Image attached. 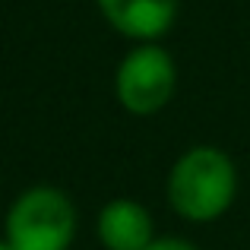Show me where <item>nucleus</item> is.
Segmentation results:
<instances>
[{
    "instance_id": "obj_1",
    "label": "nucleus",
    "mask_w": 250,
    "mask_h": 250,
    "mask_svg": "<svg viewBox=\"0 0 250 250\" xmlns=\"http://www.w3.org/2000/svg\"><path fill=\"white\" fill-rule=\"evenodd\" d=\"M241 174L222 146L196 143L184 149L168 168L165 200L177 219L190 225H212L238 200Z\"/></svg>"
},
{
    "instance_id": "obj_2",
    "label": "nucleus",
    "mask_w": 250,
    "mask_h": 250,
    "mask_svg": "<svg viewBox=\"0 0 250 250\" xmlns=\"http://www.w3.org/2000/svg\"><path fill=\"white\" fill-rule=\"evenodd\" d=\"M80 231V212L67 190L54 184L25 187L10 203L3 238L13 250H70Z\"/></svg>"
},
{
    "instance_id": "obj_5",
    "label": "nucleus",
    "mask_w": 250,
    "mask_h": 250,
    "mask_svg": "<svg viewBox=\"0 0 250 250\" xmlns=\"http://www.w3.org/2000/svg\"><path fill=\"white\" fill-rule=\"evenodd\" d=\"M95 238L104 250H146L159 234L146 203L133 196H114L95 215Z\"/></svg>"
},
{
    "instance_id": "obj_7",
    "label": "nucleus",
    "mask_w": 250,
    "mask_h": 250,
    "mask_svg": "<svg viewBox=\"0 0 250 250\" xmlns=\"http://www.w3.org/2000/svg\"><path fill=\"white\" fill-rule=\"evenodd\" d=\"M0 250H13L10 244H6V238H0Z\"/></svg>"
},
{
    "instance_id": "obj_6",
    "label": "nucleus",
    "mask_w": 250,
    "mask_h": 250,
    "mask_svg": "<svg viewBox=\"0 0 250 250\" xmlns=\"http://www.w3.org/2000/svg\"><path fill=\"white\" fill-rule=\"evenodd\" d=\"M146 250H200V247H196L193 241H187V238H171V234H162V238H155Z\"/></svg>"
},
{
    "instance_id": "obj_3",
    "label": "nucleus",
    "mask_w": 250,
    "mask_h": 250,
    "mask_svg": "<svg viewBox=\"0 0 250 250\" xmlns=\"http://www.w3.org/2000/svg\"><path fill=\"white\" fill-rule=\"evenodd\" d=\"M177 92V63L168 48L155 44H133L117 61L114 70V98L127 114L155 117L171 104Z\"/></svg>"
},
{
    "instance_id": "obj_4",
    "label": "nucleus",
    "mask_w": 250,
    "mask_h": 250,
    "mask_svg": "<svg viewBox=\"0 0 250 250\" xmlns=\"http://www.w3.org/2000/svg\"><path fill=\"white\" fill-rule=\"evenodd\" d=\"M102 19L133 44H162L181 16V0H95Z\"/></svg>"
}]
</instances>
